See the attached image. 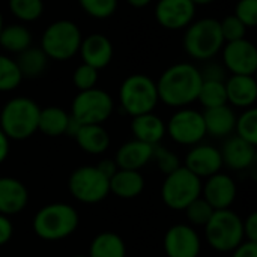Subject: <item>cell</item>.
<instances>
[{"instance_id":"obj_1","label":"cell","mask_w":257,"mask_h":257,"mask_svg":"<svg viewBox=\"0 0 257 257\" xmlns=\"http://www.w3.org/2000/svg\"><path fill=\"white\" fill-rule=\"evenodd\" d=\"M203 78L200 69L188 62L169 66L158 78V98L163 104L184 108L197 101Z\"/></svg>"},{"instance_id":"obj_2","label":"cell","mask_w":257,"mask_h":257,"mask_svg":"<svg viewBox=\"0 0 257 257\" xmlns=\"http://www.w3.org/2000/svg\"><path fill=\"white\" fill-rule=\"evenodd\" d=\"M80 224L78 212L68 203H50L41 208L33 217L35 235L48 242L62 241L71 236Z\"/></svg>"},{"instance_id":"obj_3","label":"cell","mask_w":257,"mask_h":257,"mask_svg":"<svg viewBox=\"0 0 257 257\" xmlns=\"http://www.w3.org/2000/svg\"><path fill=\"white\" fill-rule=\"evenodd\" d=\"M41 107L27 96L9 99L0 111V130L9 140L23 142L38 131Z\"/></svg>"},{"instance_id":"obj_4","label":"cell","mask_w":257,"mask_h":257,"mask_svg":"<svg viewBox=\"0 0 257 257\" xmlns=\"http://www.w3.org/2000/svg\"><path fill=\"white\" fill-rule=\"evenodd\" d=\"M182 44L185 53L190 57L200 62L211 60L221 51L224 45L220 20L206 17L193 21L185 29Z\"/></svg>"},{"instance_id":"obj_5","label":"cell","mask_w":257,"mask_h":257,"mask_svg":"<svg viewBox=\"0 0 257 257\" xmlns=\"http://www.w3.org/2000/svg\"><path fill=\"white\" fill-rule=\"evenodd\" d=\"M119 102L122 110L131 117L152 113L160 102L157 81L145 74L126 77L119 87Z\"/></svg>"},{"instance_id":"obj_6","label":"cell","mask_w":257,"mask_h":257,"mask_svg":"<svg viewBox=\"0 0 257 257\" xmlns=\"http://www.w3.org/2000/svg\"><path fill=\"white\" fill-rule=\"evenodd\" d=\"M81 41V30L74 21L57 20L44 30L39 48L45 53L48 59L65 62L72 59L78 53Z\"/></svg>"},{"instance_id":"obj_7","label":"cell","mask_w":257,"mask_h":257,"mask_svg":"<svg viewBox=\"0 0 257 257\" xmlns=\"http://www.w3.org/2000/svg\"><path fill=\"white\" fill-rule=\"evenodd\" d=\"M203 229L209 245L220 253H232L245 241L242 218L230 209L215 211Z\"/></svg>"},{"instance_id":"obj_8","label":"cell","mask_w":257,"mask_h":257,"mask_svg":"<svg viewBox=\"0 0 257 257\" xmlns=\"http://www.w3.org/2000/svg\"><path fill=\"white\" fill-rule=\"evenodd\" d=\"M202 179L181 166L175 172L166 175L161 185V199L164 205L173 211H184L191 202L202 196Z\"/></svg>"},{"instance_id":"obj_9","label":"cell","mask_w":257,"mask_h":257,"mask_svg":"<svg viewBox=\"0 0 257 257\" xmlns=\"http://www.w3.org/2000/svg\"><path fill=\"white\" fill-rule=\"evenodd\" d=\"M114 102L108 92L89 89L78 92L71 104V117L80 125H102L113 114Z\"/></svg>"},{"instance_id":"obj_10","label":"cell","mask_w":257,"mask_h":257,"mask_svg":"<svg viewBox=\"0 0 257 257\" xmlns=\"http://www.w3.org/2000/svg\"><path fill=\"white\" fill-rule=\"evenodd\" d=\"M68 190L77 202L96 205L110 194V179L96 166H81L69 175Z\"/></svg>"},{"instance_id":"obj_11","label":"cell","mask_w":257,"mask_h":257,"mask_svg":"<svg viewBox=\"0 0 257 257\" xmlns=\"http://www.w3.org/2000/svg\"><path fill=\"white\" fill-rule=\"evenodd\" d=\"M166 134L182 146H196L206 137L203 114L194 108H178L166 123Z\"/></svg>"},{"instance_id":"obj_12","label":"cell","mask_w":257,"mask_h":257,"mask_svg":"<svg viewBox=\"0 0 257 257\" xmlns=\"http://www.w3.org/2000/svg\"><path fill=\"white\" fill-rule=\"evenodd\" d=\"M224 69L230 71L232 75H254L257 71V48L247 39H238L224 42L221 48Z\"/></svg>"},{"instance_id":"obj_13","label":"cell","mask_w":257,"mask_h":257,"mask_svg":"<svg viewBox=\"0 0 257 257\" xmlns=\"http://www.w3.org/2000/svg\"><path fill=\"white\" fill-rule=\"evenodd\" d=\"M196 8L191 0H158L155 20L167 30H182L194 21Z\"/></svg>"},{"instance_id":"obj_14","label":"cell","mask_w":257,"mask_h":257,"mask_svg":"<svg viewBox=\"0 0 257 257\" xmlns=\"http://www.w3.org/2000/svg\"><path fill=\"white\" fill-rule=\"evenodd\" d=\"M202 241L190 224H175L164 235V251L167 257H199Z\"/></svg>"},{"instance_id":"obj_15","label":"cell","mask_w":257,"mask_h":257,"mask_svg":"<svg viewBox=\"0 0 257 257\" xmlns=\"http://www.w3.org/2000/svg\"><path fill=\"white\" fill-rule=\"evenodd\" d=\"M238 194L236 182L230 175L215 173L206 178L202 184V197L212 206L214 211L230 209Z\"/></svg>"},{"instance_id":"obj_16","label":"cell","mask_w":257,"mask_h":257,"mask_svg":"<svg viewBox=\"0 0 257 257\" xmlns=\"http://www.w3.org/2000/svg\"><path fill=\"white\" fill-rule=\"evenodd\" d=\"M191 173L200 179H206L218 172L223 167V158L218 148L206 143H199L191 146L190 152L185 157V166Z\"/></svg>"},{"instance_id":"obj_17","label":"cell","mask_w":257,"mask_h":257,"mask_svg":"<svg viewBox=\"0 0 257 257\" xmlns=\"http://www.w3.org/2000/svg\"><path fill=\"white\" fill-rule=\"evenodd\" d=\"M78 53L83 59V63L101 71L111 62L114 50L111 41L105 35L92 33L83 38Z\"/></svg>"},{"instance_id":"obj_18","label":"cell","mask_w":257,"mask_h":257,"mask_svg":"<svg viewBox=\"0 0 257 257\" xmlns=\"http://www.w3.org/2000/svg\"><path fill=\"white\" fill-rule=\"evenodd\" d=\"M29 203L26 185L11 176L0 178V214L11 217L23 212Z\"/></svg>"},{"instance_id":"obj_19","label":"cell","mask_w":257,"mask_h":257,"mask_svg":"<svg viewBox=\"0 0 257 257\" xmlns=\"http://www.w3.org/2000/svg\"><path fill=\"white\" fill-rule=\"evenodd\" d=\"M220 152L223 166H227L232 170H245L256 161V146L238 136L227 137Z\"/></svg>"},{"instance_id":"obj_20","label":"cell","mask_w":257,"mask_h":257,"mask_svg":"<svg viewBox=\"0 0 257 257\" xmlns=\"http://www.w3.org/2000/svg\"><path fill=\"white\" fill-rule=\"evenodd\" d=\"M227 104L238 108L254 107L257 99V83L254 75H232L226 83Z\"/></svg>"},{"instance_id":"obj_21","label":"cell","mask_w":257,"mask_h":257,"mask_svg":"<svg viewBox=\"0 0 257 257\" xmlns=\"http://www.w3.org/2000/svg\"><path fill=\"white\" fill-rule=\"evenodd\" d=\"M202 114L205 120L206 136H211L214 139H227L235 133L236 114L229 104L206 108Z\"/></svg>"},{"instance_id":"obj_22","label":"cell","mask_w":257,"mask_h":257,"mask_svg":"<svg viewBox=\"0 0 257 257\" xmlns=\"http://www.w3.org/2000/svg\"><path fill=\"white\" fill-rule=\"evenodd\" d=\"M131 133L136 140L143 142L146 145L155 146L160 145L166 137V122L152 113H145L133 117L131 120Z\"/></svg>"},{"instance_id":"obj_23","label":"cell","mask_w":257,"mask_h":257,"mask_svg":"<svg viewBox=\"0 0 257 257\" xmlns=\"http://www.w3.org/2000/svg\"><path fill=\"white\" fill-rule=\"evenodd\" d=\"M152 149H154V146L134 139V140L123 143L117 149L114 161L119 169L139 172L149 161H152Z\"/></svg>"},{"instance_id":"obj_24","label":"cell","mask_w":257,"mask_h":257,"mask_svg":"<svg viewBox=\"0 0 257 257\" xmlns=\"http://www.w3.org/2000/svg\"><path fill=\"white\" fill-rule=\"evenodd\" d=\"M145 190V178L137 170L119 169L110 178V193L122 200L139 197Z\"/></svg>"},{"instance_id":"obj_25","label":"cell","mask_w":257,"mask_h":257,"mask_svg":"<svg viewBox=\"0 0 257 257\" xmlns=\"http://www.w3.org/2000/svg\"><path fill=\"white\" fill-rule=\"evenodd\" d=\"M74 139L80 149L89 155H101L110 146V136L102 125H81Z\"/></svg>"},{"instance_id":"obj_26","label":"cell","mask_w":257,"mask_h":257,"mask_svg":"<svg viewBox=\"0 0 257 257\" xmlns=\"http://www.w3.org/2000/svg\"><path fill=\"white\" fill-rule=\"evenodd\" d=\"M69 119H71V114L57 105L41 108L39 120H38V131H41L44 136H48V137L63 136L66 134Z\"/></svg>"},{"instance_id":"obj_27","label":"cell","mask_w":257,"mask_h":257,"mask_svg":"<svg viewBox=\"0 0 257 257\" xmlns=\"http://www.w3.org/2000/svg\"><path fill=\"white\" fill-rule=\"evenodd\" d=\"M87 257H126L125 241L114 232L98 233L90 242Z\"/></svg>"},{"instance_id":"obj_28","label":"cell","mask_w":257,"mask_h":257,"mask_svg":"<svg viewBox=\"0 0 257 257\" xmlns=\"http://www.w3.org/2000/svg\"><path fill=\"white\" fill-rule=\"evenodd\" d=\"M32 32L23 24L5 26L0 32V47L9 53L20 54L21 51L32 47Z\"/></svg>"},{"instance_id":"obj_29","label":"cell","mask_w":257,"mask_h":257,"mask_svg":"<svg viewBox=\"0 0 257 257\" xmlns=\"http://www.w3.org/2000/svg\"><path fill=\"white\" fill-rule=\"evenodd\" d=\"M15 62L20 68L23 78H36L44 74L48 63V57L41 48L29 47L27 50L18 54V59Z\"/></svg>"},{"instance_id":"obj_30","label":"cell","mask_w":257,"mask_h":257,"mask_svg":"<svg viewBox=\"0 0 257 257\" xmlns=\"http://www.w3.org/2000/svg\"><path fill=\"white\" fill-rule=\"evenodd\" d=\"M197 101L205 107V110L220 107V105H226L227 104V95H226L224 81L203 80Z\"/></svg>"},{"instance_id":"obj_31","label":"cell","mask_w":257,"mask_h":257,"mask_svg":"<svg viewBox=\"0 0 257 257\" xmlns=\"http://www.w3.org/2000/svg\"><path fill=\"white\" fill-rule=\"evenodd\" d=\"M11 14L23 23L36 21L44 12V0H8Z\"/></svg>"},{"instance_id":"obj_32","label":"cell","mask_w":257,"mask_h":257,"mask_svg":"<svg viewBox=\"0 0 257 257\" xmlns=\"http://www.w3.org/2000/svg\"><path fill=\"white\" fill-rule=\"evenodd\" d=\"M23 81V75L15 59L0 54V92H12Z\"/></svg>"},{"instance_id":"obj_33","label":"cell","mask_w":257,"mask_h":257,"mask_svg":"<svg viewBox=\"0 0 257 257\" xmlns=\"http://www.w3.org/2000/svg\"><path fill=\"white\" fill-rule=\"evenodd\" d=\"M235 133L239 139L257 146V108H245L244 113L236 116Z\"/></svg>"},{"instance_id":"obj_34","label":"cell","mask_w":257,"mask_h":257,"mask_svg":"<svg viewBox=\"0 0 257 257\" xmlns=\"http://www.w3.org/2000/svg\"><path fill=\"white\" fill-rule=\"evenodd\" d=\"M184 211L187 214V218L191 227H205L215 212L212 206L202 196L196 199L194 202H191Z\"/></svg>"},{"instance_id":"obj_35","label":"cell","mask_w":257,"mask_h":257,"mask_svg":"<svg viewBox=\"0 0 257 257\" xmlns=\"http://www.w3.org/2000/svg\"><path fill=\"white\" fill-rule=\"evenodd\" d=\"M78 3L89 17L105 20L116 12L119 0H78Z\"/></svg>"},{"instance_id":"obj_36","label":"cell","mask_w":257,"mask_h":257,"mask_svg":"<svg viewBox=\"0 0 257 257\" xmlns=\"http://www.w3.org/2000/svg\"><path fill=\"white\" fill-rule=\"evenodd\" d=\"M152 161L157 164L158 170L164 175H169L172 172H175L176 169L181 167V161L179 157L169 151L167 148L161 146V145H155L152 149Z\"/></svg>"},{"instance_id":"obj_37","label":"cell","mask_w":257,"mask_h":257,"mask_svg":"<svg viewBox=\"0 0 257 257\" xmlns=\"http://www.w3.org/2000/svg\"><path fill=\"white\" fill-rule=\"evenodd\" d=\"M98 72H99L98 69H95L86 63H81L80 66L75 68V71L72 74V83L78 89V92L93 89V87H96V83H98Z\"/></svg>"},{"instance_id":"obj_38","label":"cell","mask_w":257,"mask_h":257,"mask_svg":"<svg viewBox=\"0 0 257 257\" xmlns=\"http://www.w3.org/2000/svg\"><path fill=\"white\" fill-rule=\"evenodd\" d=\"M220 29H221L224 42L242 39V38H245V32H247V27L233 14L227 15L226 18H223L220 21Z\"/></svg>"},{"instance_id":"obj_39","label":"cell","mask_w":257,"mask_h":257,"mask_svg":"<svg viewBox=\"0 0 257 257\" xmlns=\"http://www.w3.org/2000/svg\"><path fill=\"white\" fill-rule=\"evenodd\" d=\"M247 29L257 26V0H238L233 14Z\"/></svg>"},{"instance_id":"obj_40","label":"cell","mask_w":257,"mask_h":257,"mask_svg":"<svg viewBox=\"0 0 257 257\" xmlns=\"http://www.w3.org/2000/svg\"><path fill=\"white\" fill-rule=\"evenodd\" d=\"M244 238L245 241L257 242V214L251 212L245 220H242Z\"/></svg>"},{"instance_id":"obj_41","label":"cell","mask_w":257,"mask_h":257,"mask_svg":"<svg viewBox=\"0 0 257 257\" xmlns=\"http://www.w3.org/2000/svg\"><path fill=\"white\" fill-rule=\"evenodd\" d=\"M202 78L203 80H211V81H224V68L217 65V63H209L203 69H200Z\"/></svg>"},{"instance_id":"obj_42","label":"cell","mask_w":257,"mask_h":257,"mask_svg":"<svg viewBox=\"0 0 257 257\" xmlns=\"http://www.w3.org/2000/svg\"><path fill=\"white\" fill-rule=\"evenodd\" d=\"M14 235V226L9 217L0 214V247L6 245Z\"/></svg>"},{"instance_id":"obj_43","label":"cell","mask_w":257,"mask_h":257,"mask_svg":"<svg viewBox=\"0 0 257 257\" xmlns=\"http://www.w3.org/2000/svg\"><path fill=\"white\" fill-rule=\"evenodd\" d=\"M232 257H257V242L244 241L232 251Z\"/></svg>"},{"instance_id":"obj_44","label":"cell","mask_w":257,"mask_h":257,"mask_svg":"<svg viewBox=\"0 0 257 257\" xmlns=\"http://www.w3.org/2000/svg\"><path fill=\"white\" fill-rule=\"evenodd\" d=\"M96 167H98V170L102 173V175H105L108 179L119 170V167H117V164H116V161L114 160H111V158H104V160H101L98 164H96Z\"/></svg>"},{"instance_id":"obj_45","label":"cell","mask_w":257,"mask_h":257,"mask_svg":"<svg viewBox=\"0 0 257 257\" xmlns=\"http://www.w3.org/2000/svg\"><path fill=\"white\" fill-rule=\"evenodd\" d=\"M9 139L5 136V133L0 130V164L6 161L8 155H9Z\"/></svg>"},{"instance_id":"obj_46","label":"cell","mask_w":257,"mask_h":257,"mask_svg":"<svg viewBox=\"0 0 257 257\" xmlns=\"http://www.w3.org/2000/svg\"><path fill=\"white\" fill-rule=\"evenodd\" d=\"M126 2H128V5H131L133 8L140 9V8H146L152 0H126Z\"/></svg>"},{"instance_id":"obj_47","label":"cell","mask_w":257,"mask_h":257,"mask_svg":"<svg viewBox=\"0 0 257 257\" xmlns=\"http://www.w3.org/2000/svg\"><path fill=\"white\" fill-rule=\"evenodd\" d=\"M196 6H206V5H211L214 3L215 0H191Z\"/></svg>"},{"instance_id":"obj_48","label":"cell","mask_w":257,"mask_h":257,"mask_svg":"<svg viewBox=\"0 0 257 257\" xmlns=\"http://www.w3.org/2000/svg\"><path fill=\"white\" fill-rule=\"evenodd\" d=\"M3 27H5V23H3V15H2V11H0V32H2Z\"/></svg>"},{"instance_id":"obj_49","label":"cell","mask_w":257,"mask_h":257,"mask_svg":"<svg viewBox=\"0 0 257 257\" xmlns=\"http://www.w3.org/2000/svg\"><path fill=\"white\" fill-rule=\"evenodd\" d=\"M72 257H87V256H84V254H77V256H72Z\"/></svg>"}]
</instances>
